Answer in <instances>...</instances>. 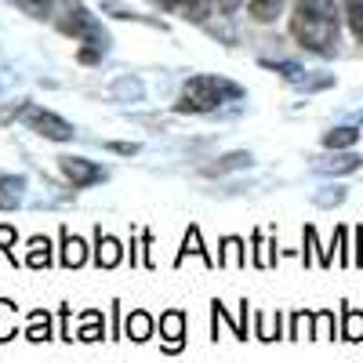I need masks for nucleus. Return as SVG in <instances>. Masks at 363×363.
Here are the masks:
<instances>
[{
    "label": "nucleus",
    "mask_w": 363,
    "mask_h": 363,
    "mask_svg": "<svg viewBox=\"0 0 363 363\" xmlns=\"http://www.w3.org/2000/svg\"><path fill=\"white\" fill-rule=\"evenodd\" d=\"M11 244H15V229L0 225V251H11Z\"/></svg>",
    "instance_id": "obj_21"
},
{
    "label": "nucleus",
    "mask_w": 363,
    "mask_h": 363,
    "mask_svg": "<svg viewBox=\"0 0 363 363\" xmlns=\"http://www.w3.org/2000/svg\"><path fill=\"white\" fill-rule=\"evenodd\" d=\"M186 255H200L207 265H215V258H211V255L203 251V244H200V233H196V229H189V233H186V247H182V255H178V265H182V258H186Z\"/></svg>",
    "instance_id": "obj_13"
},
{
    "label": "nucleus",
    "mask_w": 363,
    "mask_h": 363,
    "mask_svg": "<svg viewBox=\"0 0 363 363\" xmlns=\"http://www.w3.org/2000/svg\"><path fill=\"white\" fill-rule=\"evenodd\" d=\"M15 4H18L22 11H29V15H37V18H44V15L51 11V0H15Z\"/></svg>",
    "instance_id": "obj_17"
},
{
    "label": "nucleus",
    "mask_w": 363,
    "mask_h": 363,
    "mask_svg": "<svg viewBox=\"0 0 363 363\" xmlns=\"http://www.w3.org/2000/svg\"><path fill=\"white\" fill-rule=\"evenodd\" d=\"M26 338H29V342H48V338H51V320H48V313H40V309L33 313V327L26 330Z\"/></svg>",
    "instance_id": "obj_10"
},
{
    "label": "nucleus",
    "mask_w": 363,
    "mask_h": 363,
    "mask_svg": "<svg viewBox=\"0 0 363 363\" xmlns=\"http://www.w3.org/2000/svg\"><path fill=\"white\" fill-rule=\"evenodd\" d=\"M120 258H124V251H120V240H113V236H106V233L99 229V251H95V262H99L102 269H113Z\"/></svg>",
    "instance_id": "obj_7"
},
{
    "label": "nucleus",
    "mask_w": 363,
    "mask_h": 363,
    "mask_svg": "<svg viewBox=\"0 0 363 363\" xmlns=\"http://www.w3.org/2000/svg\"><path fill=\"white\" fill-rule=\"evenodd\" d=\"M330 323H335V316H330V313H316V338H335Z\"/></svg>",
    "instance_id": "obj_19"
},
{
    "label": "nucleus",
    "mask_w": 363,
    "mask_h": 363,
    "mask_svg": "<svg viewBox=\"0 0 363 363\" xmlns=\"http://www.w3.org/2000/svg\"><path fill=\"white\" fill-rule=\"evenodd\" d=\"M18 116H22L37 135H44V138H55V142L73 138V128L66 124V120L55 116V113H48V109H40V106H18Z\"/></svg>",
    "instance_id": "obj_3"
},
{
    "label": "nucleus",
    "mask_w": 363,
    "mask_h": 363,
    "mask_svg": "<svg viewBox=\"0 0 363 363\" xmlns=\"http://www.w3.org/2000/svg\"><path fill=\"white\" fill-rule=\"evenodd\" d=\"M316 200H320L323 207H327V203H338V200H345V189H335V193H323V196H316Z\"/></svg>",
    "instance_id": "obj_23"
},
{
    "label": "nucleus",
    "mask_w": 363,
    "mask_h": 363,
    "mask_svg": "<svg viewBox=\"0 0 363 363\" xmlns=\"http://www.w3.org/2000/svg\"><path fill=\"white\" fill-rule=\"evenodd\" d=\"M225 251H222V258H218V265H244L247 258H244V244H240L236 236H229L225 244H222Z\"/></svg>",
    "instance_id": "obj_11"
},
{
    "label": "nucleus",
    "mask_w": 363,
    "mask_h": 363,
    "mask_svg": "<svg viewBox=\"0 0 363 363\" xmlns=\"http://www.w3.org/2000/svg\"><path fill=\"white\" fill-rule=\"evenodd\" d=\"M359 138V131H352V128H338V131H330L327 138H323V145H330V149H342V145H352Z\"/></svg>",
    "instance_id": "obj_15"
},
{
    "label": "nucleus",
    "mask_w": 363,
    "mask_h": 363,
    "mask_svg": "<svg viewBox=\"0 0 363 363\" xmlns=\"http://www.w3.org/2000/svg\"><path fill=\"white\" fill-rule=\"evenodd\" d=\"M345 15L352 22V33L363 40V0H345Z\"/></svg>",
    "instance_id": "obj_16"
},
{
    "label": "nucleus",
    "mask_w": 363,
    "mask_h": 363,
    "mask_svg": "<svg viewBox=\"0 0 363 363\" xmlns=\"http://www.w3.org/2000/svg\"><path fill=\"white\" fill-rule=\"evenodd\" d=\"M294 37L309 51H330L338 40V4L335 0H298Z\"/></svg>",
    "instance_id": "obj_1"
},
{
    "label": "nucleus",
    "mask_w": 363,
    "mask_h": 363,
    "mask_svg": "<svg viewBox=\"0 0 363 363\" xmlns=\"http://www.w3.org/2000/svg\"><path fill=\"white\" fill-rule=\"evenodd\" d=\"M15 338V306L0 298V342Z\"/></svg>",
    "instance_id": "obj_12"
},
{
    "label": "nucleus",
    "mask_w": 363,
    "mask_h": 363,
    "mask_svg": "<svg viewBox=\"0 0 363 363\" xmlns=\"http://www.w3.org/2000/svg\"><path fill=\"white\" fill-rule=\"evenodd\" d=\"M359 167V157H335L330 164H323V171H356Z\"/></svg>",
    "instance_id": "obj_18"
},
{
    "label": "nucleus",
    "mask_w": 363,
    "mask_h": 363,
    "mask_svg": "<svg viewBox=\"0 0 363 363\" xmlns=\"http://www.w3.org/2000/svg\"><path fill=\"white\" fill-rule=\"evenodd\" d=\"M160 330H164V349L167 352H178L182 349V330H186V313H178V309H171V313H164L160 316Z\"/></svg>",
    "instance_id": "obj_5"
},
{
    "label": "nucleus",
    "mask_w": 363,
    "mask_h": 363,
    "mask_svg": "<svg viewBox=\"0 0 363 363\" xmlns=\"http://www.w3.org/2000/svg\"><path fill=\"white\" fill-rule=\"evenodd\" d=\"M62 171H66V178L73 182V186H91V182L106 178V171L99 164H91L84 157H62Z\"/></svg>",
    "instance_id": "obj_4"
},
{
    "label": "nucleus",
    "mask_w": 363,
    "mask_h": 363,
    "mask_svg": "<svg viewBox=\"0 0 363 363\" xmlns=\"http://www.w3.org/2000/svg\"><path fill=\"white\" fill-rule=\"evenodd\" d=\"M222 99H240V87H233L229 80H218V77H196L186 84V102L178 109L182 113H207L222 106Z\"/></svg>",
    "instance_id": "obj_2"
},
{
    "label": "nucleus",
    "mask_w": 363,
    "mask_h": 363,
    "mask_svg": "<svg viewBox=\"0 0 363 363\" xmlns=\"http://www.w3.org/2000/svg\"><path fill=\"white\" fill-rule=\"evenodd\" d=\"M33 269H44V265H51V244L44 236H33L29 240V258H26Z\"/></svg>",
    "instance_id": "obj_9"
},
{
    "label": "nucleus",
    "mask_w": 363,
    "mask_h": 363,
    "mask_svg": "<svg viewBox=\"0 0 363 363\" xmlns=\"http://www.w3.org/2000/svg\"><path fill=\"white\" fill-rule=\"evenodd\" d=\"M124 330H128V338H135V342H145L149 335H153V320H149V313H131L128 316V323H124Z\"/></svg>",
    "instance_id": "obj_8"
},
{
    "label": "nucleus",
    "mask_w": 363,
    "mask_h": 363,
    "mask_svg": "<svg viewBox=\"0 0 363 363\" xmlns=\"http://www.w3.org/2000/svg\"><path fill=\"white\" fill-rule=\"evenodd\" d=\"M84 258H87L84 240L80 236H69V229H62V265L66 269H77V265H84Z\"/></svg>",
    "instance_id": "obj_6"
},
{
    "label": "nucleus",
    "mask_w": 363,
    "mask_h": 363,
    "mask_svg": "<svg viewBox=\"0 0 363 363\" xmlns=\"http://www.w3.org/2000/svg\"><path fill=\"white\" fill-rule=\"evenodd\" d=\"M87 316H91V323H95L99 313H87ZM80 338H84V342H99V338H102V330H99V327H84V330H80Z\"/></svg>",
    "instance_id": "obj_20"
},
{
    "label": "nucleus",
    "mask_w": 363,
    "mask_h": 363,
    "mask_svg": "<svg viewBox=\"0 0 363 363\" xmlns=\"http://www.w3.org/2000/svg\"><path fill=\"white\" fill-rule=\"evenodd\" d=\"M342 335H345L349 342H359V338H363V313L345 309V330H342Z\"/></svg>",
    "instance_id": "obj_14"
},
{
    "label": "nucleus",
    "mask_w": 363,
    "mask_h": 363,
    "mask_svg": "<svg viewBox=\"0 0 363 363\" xmlns=\"http://www.w3.org/2000/svg\"><path fill=\"white\" fill-rule=\"evenodd\" d=\"M106 149H113V153H124V157H135V153H138V145H131V142H109Z\"/></svg>",
    "instance_id": "obj_22"
}]
</instances>
